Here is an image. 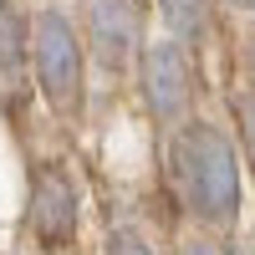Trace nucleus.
<instances>
[{
  "instance_id": "f257e3e1",
  "label": "nucleus",
  "mask_w": 255,
  "mask_h": 255,
  "mask_svg": "<svg viewBox=\"0 0 255 255\" xmlns=\"http://www.w3.org/2000/svg\"><path fill=\"white\" fill-rule=\"evenodd\" d=\"M174 168H179V189L189 209L209 225H225L240 215V168L230 143L215 133L209 123L184 128L179 143H174Z\"/></svg>"
},
{
  "instance_id": "f03ea898",
  "label": "nucleus",
  "mask_w": 255,
  "mask_h": 255,
  "mask_svg": "<svg viewBox=\"0 0 255 255\" xmlns=\"http://www.w3.org/2000/svg\"><path fill=\"white\" fill-rule=\"evenodd\" d=\"M31 61H36V82L56 108H72L82 97V46L77 31L67 26L61 10H41L31 26Z\"/></svg>"
},
{
  "instance_id": "7ed1b4c3",
  "label": "nucleus",
  "mask_w": 255,
  "mask_h": 255,
  "mask_svg": "<svg viewBox=\"0 0 255 255\" xmlns=\"http://www.w3.org/2000/svg\"><path fill=\"white\" fill-rule=\"evenodd\" d=\"M143 97L158 123H179L189 108V61L179 41H158L143 51Z\"/></svg>"
},
{
  "instance_id": "20e7f679",
  "label": "nucleus",
  "mask_w": 255,
  "mask_h": 255,
  "mask_svg": "<svg viewBox=\"0 0 255 255\" xmlns=\"http://www.w3.org/2000/svg\"><path fill=\"white\" fill-rule=\"evenodd\" d=\"M31 230L41 245H61L77 235V189L61 168H41L31 184Z\"/></svg>"
},
{
  "instance_id": "39448f33",
  "label": "nucleus",
  "mask_w": 255,
  "mask_h": 255,
  "mask_svg": "<svg viewBox=\"0 0 255 255\" xmlns=\"http://www.w3.org/2000/svg\"><path fill=\"white\" fill-rule=\"evenodd\" d=\"M92 46L102 67H123L138 46V5L133 0H92Z\"/></svg>"
},
{
  "instance_id": "423d86ee",
  "label": "nucleus",
  "mask_w": 255,
  "mask_h": 255,
  "mask_svg": "<svg viewBox=\"0 0 255 255\" xmlns=\"http://www.w3.org/2000/svg\"><path fill=\"white\" fill-rule=\"evenodd\" d=\"M158 10L179 41H199L209 31V0H158Z\"/></svg>"
},
{
  "instance_id": "0eeeda50",
  "label": "nucleus",
  "mask_w": 255,
  "mask_h": 255,
  "mask_svg": "<svg viewBox=\"0 0 255 255\" xmlns=\"http://www.w3.org/2000/svg\"><path fill=\"white\" fill-rule=\"evenodd\" d=\"M20 61H26V26H20L10 0H0V72L10 77Z\"/></svg>"
},
{
  "instance_id": "6e6552de",
  "label": "nucleus",
  "mask_w": 255,
  "mask_h": 255,
  "mask_svg": "<svg viewBox=\"0 0 255 255\" xmlns=\"http://www.w3.org/2000/svg\"><path fill=\"white\" fill-rule=\"evenodd\" d=\"M108 255H153V250H148L133 230H113L108 235Z\"/></svg>"
},
{
  "instance_id": "1a4fd4ad",
  "label": "nucleus",
  "mask_w": 255,
  "mask_h": 255,
  "mask_svg": "<svg viewBox=\"0 0 255 255\" xmlns=\"http://www.w3.org/2000/svg\"><path fill=\"white\" fill-rule=\"evenodd\" d=\"M240 138H245V153H250V168H255V92L240 97Z\"/></svg>"
},
{
  "instance_id": "9d476101",
  "label": "nucleus",
  "mask_w": 255,
  "mask_h": 255,
  "mask_svg": "<svg viewBox=\"0 0 255 255\" xmlns=\"http://www.w3.org/2000/svg\"><path fill=\"white\" fill-rule=\"evenodd\" d=\"M179 255H215V245H209V240H189Z\"/></svg>"
},
{
  "instance_id": "9b49d317",
  "label": "nucleus",
  "mask_w": 255,
  "mask_h": 255,
  "mask_svg": "<svg viewBox=\"0 0 255 255\" xmlns=\"http://www.w3.org/2000/svg\"><path fill=\"white\" fill-rule=\"evenodd\" d=\"M250 67H255V31H250Z\"/></svg>"
},
{
  "instance_id": "f8f14e48",
  "label": "nucleus",
  "mask_w": 255,
  "mask_h": 255,
  "mask_svg": "<svg viewBox=\"0 0 255 255\" xmlns=\"http://www.w3.org/2000/svg\"><path fill=\"white\" fill-rule=\"evenodd\" d=\"M230 5H255V0H230Z\"/></svg>"
},
{
  "instance_id": "ddd939ff",
  "label": "nucleus",
  "mask_w": 255,
  "mask_h": 255,
  "mask_svg": "<svg viewBox=\"0 0 255 255\" xmlns=\"http://www.w3.org/2000/svg\"><path fill=\"white\" fill-rule=\"evenodd\" d=\"M230 255H250V250H230Z\"/></svg>"
}]
</instances>
